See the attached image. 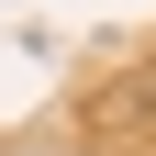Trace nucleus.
Returning <instances> with one entry per match:
<instances>
[]
</instances>
